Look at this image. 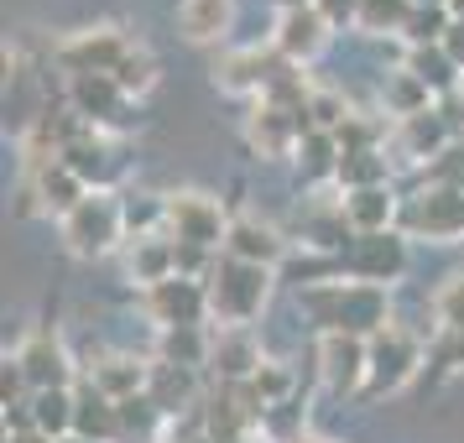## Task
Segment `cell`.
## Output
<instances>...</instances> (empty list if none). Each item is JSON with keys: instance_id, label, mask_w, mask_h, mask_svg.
<instances>
[{"instance_id": "cell-1", "label": "cell", "mask_w": 464, "mask_h": 443, "mask_svg": "<svg viewBox=\"0 0 464 443\" xmlns=\"http://www.w3.org/2000/svg\"><path fill=\"white\" fill-rule=\"evenodd\" d=\"M219 22H225V0H193L188 5V37H214Z\"/></svg>"}, {"instance_id": "cell-2", "label": "cell", "mask_w": 464, "mask_h": 443, "mask_svg": "<svg viewBox=\"0 0 464 443\" xmlns=\"http://www.w3.org/2000/svg\"><path fill=\"white\" fill-rule=\"evenodd\" d=\"M240 240H246V251H256V230H240ZM261 251L272 255V235H261Z\"/></svg>"}]
</instances>
